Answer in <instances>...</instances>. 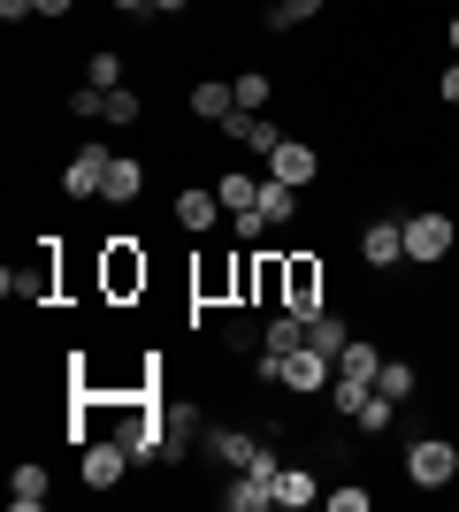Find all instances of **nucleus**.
I'll return each mask as SVG.
<instances>
[{
    "label": "nucleus",
    "instance_id": "obj_1",
    "mask_svg": "<svg viewBox=\"0 0 459 512\" xmlns=\"http://www.w3.org/2000/svg\"><path fill=\"white\" fill-rule=\"evenodd\" d=\"M100 276H92V299L100 306H146V283H153V260L138 237H100V260H92Z\"/></svg>",
    "mask_w": 459,
    "mask_h": 512
},
{
    "label": "nucleus",
    "instance_id": "obj_2",
    "mask_svg": "<svg viewBox=\"0 0 459 512\" xmlns=\"http://www.w3.org/2000/svg\"><path fill=\"white\" fill-rule=\"evenodd\" d=\"M0 299L8 306H62V237H39L31 260L0 276Z\"/></svg>",
    "mask_w": 459,
    "mask_h": 512
},
{
    "label": "nucleus",
    "instance_id": "obj_3",
    "mask_svg": "<svg viewBox=\"0 0 459 512\" xmlns=\"http://www.w3.org/2000/svg\"><path fill=\"white\" fill-rule=\"evenodd\" d=\"M406 490H452L459 482V436H444V428H421V436H406Z\"/></svg>",
    "mask_w": 459,
    "mask_h": 512
},
{
    "label": "nucleus",
    "instance_id": "obj_4",
    "mask_svg": "<svg viewBox=\"0 0 459 512\" xmlns=\"http://www.w3.org/2000/svg\"><path fill=\"white\" fill-rule=\"evenodd\" d=\"M398 222H406V268H444L459 253V222L444 207H414V214H398Z\"/></svg>",
    "mask_w": 459,
    "mask_h": 512
},
{
    "label": "nucleus",
    "instance_id": "obj_5",
    "mask_svg": "<svg viewBox=\"0 0 459 512\" xmlns=\"http://www.w3.org/2000/svg\"><path fill=\"white\" fill-rule=\"evenodd\" d=\"M284 306L299 321L329 314V260L322 253H306V245H291V253H284Z\"/></svg>",
    "mask_w": 459,
    "mask_h": 512
},
{
    "label": "nucleus",
    "instance_id": "obj_6",
    "mask_svg": "<svg viewBox=\"0 0 459 512\" xmlns=\"http://www.w3.org/2000/svg\"><path fill=\"white\" fill-rule=\"evenodd\" d=\"M238 283H245V245L238 253L207 245V253L192 260V306H238Z\"/></svg>",
    "mask_w": 459,
    "mask_h": 512
},
{
    "label": "nucleus",
    "instance_id": "obj_7",
    "mask_svg": "<svg viewBox=\"0 0 459 512\" xmlns=\"http://www.w3.org/2000/svg\"><path fill=\"white\" fill-rule=\"evenodd\" d=\"M131 467H138V459L115 444V436H92V444H77V482H85L92 497H115L123 482H131Z\"/></svg>",
    "mask_w": 459,
    "mask_h": 512
},
{
    "label": "nucleus",
    "instance_id": "obj_8",
    "mask_svg": "<svg viewBox=\"0 0 459 512\" xmlns=\"http://www.w3.org/2000/svg\"><path fill=\"white\" fill-rule=\"evenodd\" d=\"M360 268L368 276H398L406 268V222L398 214H368L360 222Z\"/></svg>",
    "mask_w": 459,
    "mask_h": 512
},
{
    "label": "nucleus",
    "instance_id": "obj_9",
    "mask_svg": "<svg viewBox=\"0 0 459 512\" xmlns=\"http://www.w3.org/2000/svg\"><path fill=\"white\" fill-rule=\"evenodd\" d=\"M108 169H115V153L100 146V138H85V146L69 153V169H62V192L77 199V207H85V199H100V192H108Z\"/></svg>",
    "mask_w": 459,
    "mask_h": 512
},
{
    "label": "nucleus",
    "instance_id": "obj_10",
    "mask_svg": "<svg viewBox=\"0 0 459 512\" xmlns=\"http://www.w3.org/2000/svg\"><path fill=\"white\" fill-rule=\"evenodd\" d=\"M169 214H176V230L192 237V245H207V237L222 230V214H230V207H222V199H215V184H184Z\"/></svg>",
    "mask_w": 459,
    "mask_h": 512
},
{
    "label": "nucleus",
    "instance_id": "obj_11",
    "mask_svg": "<svg viewBox=\"0 0 459 512\" xmlns=\"http://www.w3.org/2000/svg\"><path fill=\"white\" fill-rule=\"evenodd\" d=\"M215 130H222V138H230L238 153H261V161H268V153H276V146L291 138L284 123H268V115H253V107H238V115H230V123H215Z\"/></svg>",
    "mask_w": 459,
    "mask_h": 512
},
{
    "label": "nucleus",
    "instance_id": "obj_12",
    "mask_svg": "<svg viewBox=\"0 0 459 512\" xmlns=\"http://www.w3.org/2000/svg\"><path fill=\"white\" fill-rule=\"evenodd\" d=\"M184 115H192V123H230V115H238V85L192 77V85H184Z\"/></svg>",
    "mask_w": 459,
    "mask_h": 512
},
{
    "label": "nucleus",
    "instance_id": "obj_13",
    "mask_svg": "<svg viewBox=\"0 0 459 512\" xmlns=\"http://www.w3.org/2000/svg\"><path fill=\"white\" fill-rule=\"evenodd\" d=\"M268 176H276V184H314V176H322V146H314V138H284V146L268 153Z\"/></svg>",
    "mask_w": 459,
    "mask_h": 512
},
{
    "label": "nucleus",
    "instance_id": "obj_14",
    "mask_svg": "<svg viewBox=\"0 0 459 512\" xmlns=\"http://www.w3.org/2000/svg\"><path fill=\"white\" fill-rule=\"evenodd\" d=\"M146 184H153V176H146V161H138V153H115V169H108V192H100V207H123V214H131L138 199H146Z\"/></svg>",
    "mask_w": 459,
    "mask_h": 512
},
{
    "label": "nucleus",
    "instance_id": "obj_15",
    "mask_svg": "<svg viewBox=\"0 0 459 512\" xmlns=\"http://www.w3.org/2000/svg\"><path fill=\"white\" fill-rule=\"evenodd\" d=\"M322 474H314V467H306V459H284V474H276V505H284V512H306V505H322Z\"/></svg>",
    "mask_w": 459,
    "mask_h": 512
},
{
    "label": "nucleus",
    "instance_id": "obj_16",
    "mask_svg": "<svg viewBox=\"0 0 459 512\" xmlns=\"http://www.w3.org/2000/svg\"><path fill=\"white\" fill-rule=\"evenodd\" d=\"M46 497H54V474H46L39 459H16V467H8V505H16V512H39Z\"/></svg>",
    "mask_w": 459,
    "mask_h": 512
},
{
    "label": "nucleus",
    "instance_id": "obj_17",
    "mask_svg": "<svg viewBox=\"0 0 459 512\" xmlns=\"http://www.w3.org/2000/svg\"><path fill=\"white\" fill-rule=\"evenodd\" d=\"M276 505V482H268V474H230V482H222V512H268Z\"/></svg>",
    "mask_w": 459,
    "mask_h": 512
},
{
    "label": "nucleus",
    "instance_id": "obj_18",
    "mask_svg": "<svg viewBox=\"0 0 459 512\" xmlns=\"http://www.w3.org/2000/svg\"><path fill=\"white\" fill-rule=\"evenodd\" d=\"M207 184H215V199L230 214H245V207H261V184L268 176H253V169H222V176H207Z\"/></svg>",
    "mask_w": 459,
    "mask_h": 512
},
{
    "label": "nucleus",
    "instance_id": "obj_19",
    "mask_svg": "<svg viewBox=\"0 0 459 512\" xmlns=\"http://www.w3.org/2000/svg\"><path fill=\"white\" fill-rule=\"evenodd\" d=\"M391 428H398V398H383V390H368V406L352 413V436H360V444H383Z\"/></svg>",
    "mask_w": 459,
    "mask_h": 512
},
{
    "label": "nucleus",
    "instance_id": "obj_20",
    "mask_svg": "<svg viewBox=\"0 0 459 512\" xmlns=\"http://www.w3.org/2000/svg\"><path fill=\"white\" fill-rule=\"evenodd\" d=\"M306 344H314L322 360H345V344H352V321L337 314V306H329V314H314V321H306Z\"/></svg>",
    "mask_w": 459,
    "mask_h": 512
},
{
    "label": "nucleus",
    "instance_id": "obj_21",
    "mask_svg": "<svg viewBox=\"0 0 459 512\" xmlns=\"http://www.w3.org/2000/svg\"><path fill=\"white\" fill-rule=\"evenodd\" d=\"M375 390H383V398H398V406H414V390H421V367L406 360V352H383V375H375Z\"/></svg>",
    "mask_w": 459,
    "mask_h": 512
},
{
    "label": "nucleus",
    "instance_id": "obj_22",
    "mask_svg": "<svg viewBox=\"0 0 459 512\" xmlns=\"http://www.w3.org/2000/svg\"><path fill=\"white\" fill-rule=\"evenodd\" d=\"M329 0H268L261 8V31H276V39H284V31H299V23H314L322 16Z\"/></svg>",
    "mask_w": 459,
    "mask_h": 512
},
{
    "label": "nucleus",
    "instance_id": "obj_23",
    "mask_svg": "<svg viewBox=\"0 0 459 512\" xmlns=\"http://www.w3.org/2000/svg\"><path fill=\"white\" fill-rule=\"evenodd\" d=\"M368 390H375V383H360V375H345V367H337V375H329V390H322V398H329V413H337V421L352 428V413L368 406Z\"/></svg>",
    "mask_w": 459,
    "mask_h": 512
},
{
    "label": "nucleus",
    "instance_id": "obj_24",
    "mask_svg": "<svg viewBox=\"0 0 459 512\" xmlns=\"http://www.w3.org/2000/svg\"><path fill=\"white\" fill-rule=\"evenodd\" d=\"M261 214H268V230H291V222H299V184H276V176H268L261 184Z\"/></svg>",
    "mask_w": 459,
    "mask_h": 512
},
{
    "label": "nucleus",
    "instance_id": "obj_25",
    "mask_svg": "<svg viewBox=\"0 0 459 512\" xmlns=\"http://www.w3.org/2000/svg\"><path fill=\"white\" fill-rule=\"evenodd\" d=\"M337 367H345V375H360V383H375V375H383V344L352 329V344H345V360H337Z\"/></svg>",
    "mask_w": 459,
    "mask_h": 512
},
{
    "label": "nucleus",
    "instance_id": "obj_26",
    "mask_svg": "<svg viewBox=\"0 0 459 512\" xmlns=\"http://www.w3.org/2000/svg\"><path fill=\"white\" fill-rule=\"evenodd\" d=\"M123 69H131V62H123V54H115V46H92V54H85V85L115 92V85H123Z\"/></svg>",
    "mask_w": 459,
    "mask_h": 512
},
{
    "label": "nucleus",
    "instance_id": "obj_27",
    "mask_svg": "<svg viewBox=\"0 0 459 512\" xmlns=\"http://www.w3.org/2000/svg\"><path fill=\"white\" fill-rule=\"evenodd\" d=\"M230 85H238V107H253V115H268V100H276V77H268V69H238Z\"/></svg>",
    "mask_w": 459,
    "mask_h": 512
},
{
    "label": "nucleus",
    "instance_id": "obj_28",
    "mask_svg": "<svg viewBox=\"0 0 459 512\" xmlns=\"http://www.w3.org/2000/svg\"><path fill=\"white\" fill-rule=\"evenodd\" d=\"M222 352H261V321H253V306H238V314L222 321Z\"/></svg>",
    "mask_w": 459,
    "mask_h": 512
},
{
    "label": "nucleus",
    "instance_id": "obj_29",
    "mask_svg": "<svg viewBox=\"0 0 459 512\" xmlns=\"http://www.w3.org/2000/svg\"><path fill=\"white\" fill-rule=\"evenodd\" d=\"M108 123H115V130H138V123H146V92L115 85V92H108Z\"/></svg>",
    "mask_w": 459,
    "mask_h": 512
},
{
    "label": "nucleus",
    "instance_id": "obj_30",
    "mask_svg": "<svg viewBox=\"0 0 459 512\" xmlns=\"http://www.w3.org/2000/svg\"><path fill=\"white\" fill-rule=\"evenodd\" d=\"M69 115H77V123H108V92L77 77V85H69Z\"/></svg>",
    "mask_w": 459,
    "mask_h": 512
},
{
    "label": "nucleus",
    "instance_id": "obj_31",
    "mask_svg": "<svg viewBox=\"0 0 459 512\" xmlns=\"http://www.w3.org/2000/svg\"><path fill=\"white\" fill-rule=\"evenodd\" d=\"M322 505H329V512H375V490H368V482H337Z\"/></svg>",
    "mask_w": 459,
    "mask_h": 512
},
{
    "label": "nucleus",
    "instance_id": "obj_32",
    "mask_svg": "<svg viewBox=\"0 0 459 512\" xmlns=\"http://www.w3.org/2000/svg\"><path fill=\"white\" fill-rule=\"evenodd\" d=\"M429 92H437V107H459V54H444V69H437Z\"/></svg>",
    "mask_w": 459,
    "mask_h": 512
},
{
    "label": "nucleus",
    "instance_id": "obj_33",
    "mask_svg": "<svg viewBox=\"0 0 459 512\" xmlns=\"http://www.w3.org/2000/svg\"><path fill=\"white\" fill-rule=\"evenodd\" d=\"M108 8H115L123 23H153V0H108Z\"/></svg>",
    "mask_w": 459,
    "mask_h": 512
},
{
    "label": "nucleus",
    "instance_id": "obj_34",
    "mask_svg": "<svg viewBox=\"0 0 459 512\" xmlns=\"http://www.w3.org/2000/svg\"><path fill=\"white\" fill-rule=\"evenodd\" d=\"M39 16L46 23H69V16H77V0H39Z\"/></svg>",
    "mask_w": 459,
    "mask_h": 512
},
{
    "label": "nucleus",
    "instance_id": "obj_35",
    "mask_svg": "<svg viewBox=\"0 0 459 512\" xmlns=\"http://www.w3.org/2000/svg\"><path fill=\"white\" fill-rule=\"evenodd\" d=\"M199 0H153V16H192Z\"/></svg>",
    "mask_w": 459,
    "mask_h": 512
},
{
    "label": "nucleus",
    "instance_id": "obj_36",
    "mask_svg": "<svg viewBox=\"0 0 459 512\" xmlns=\"http://www.w3.org/2000/svg\"><path fill=\"white\" fill-rule=\"evenodd\" d=\"M444 54H459V8L444 16Z\"/></svg>",
    "mask_w": 459,
    "mask_h": 512
}]
</instances>
